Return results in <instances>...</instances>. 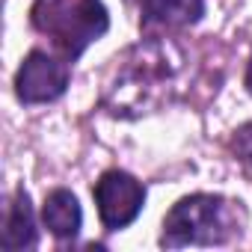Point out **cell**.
Here are the masks:
<instances>
[{
	"label": "cell",
	"instance_id": "6da1fadb",
	"mask_svg": "<svg viewBox=\"0 0 252 252\" xmlns=\"http://www.w3.org/2000/svg\"><path fill=\"white\" fill-rule=\"evenodd\" d=\"M237 208L234 202H225L222 196L196 193L181 199L163 220V246H214L225 243L228 237L240 234V225L234 220Z\"/></svg>",
	"mask_w": 252,
	"mask_h": 252
},
{
	"label": "cell",
	"instance_id": "7a4b0ae2",
	"mask_svg": "<svg viewBox=\"0 0 252 252\" xmlns=\"http://www.w3.org/2000/svg\"><path fill=\"white\" fill-rule=\"evenodd\" d=\"M33 27L48 33L65 60H77L110 27L101 0H39L33 6Z\"/></svg>",
	"mask_w": 252,
	"mask_h": 252
},
{
	"label": "cell",
	"instance_id": "3957f363",
	"mask_svg": "<svg viewBox=\"0 0 252 252\" xmlns=\"http://www.w3.org/2000/svg\"><path fill=\"white\" fill-rule=\"evenodd\" d=\"M95 202H98V217L107 228L119 231L125 225H131L137 214L143 211L146 202V187L128 175V172H104L101 181L95 184Z\"/></svg>",
	"mask_w": 252,
	"mask_h": 252
},
{
	"label": "cell",
	"instance_id": "277c9868",
	"mask_svg": "<svg viewBox=\"0 0 252 252\" xmlns=\"http://www.w3.org/2000/svg\"><path fill=\"white\" fill-rule=\"evenodd\" d=\"M68 86V65L48 57L45 51H33L15 77V92L24 104H45L65 92Z\"/></svg>",
	"mask_w": 252,
	"mask_h": 252
},
{
	"label": "cell",
	"instance_id": "5b68a950",
	"mask_svg": "<svg viewBox=\"0 0 252 252\" xmlns=\"http://www.w3.org/2000/svg\"><path fill=\"white\" fill-rule=\"evenodd\" d=\"M140 12L146 24L187 27L202 18L205 0H140Z\"/></svg>",
	"mask_w": 252,
	"mask_h": 252
},
{
	"label": "cell",
	"instance_id": "8992f818",
	"mask_svg": "<svg viewBox=\"0 0 252 252\" xmlns=\"http://www.w3.org/2000/svg\"><path fill=\"white\" fill-rule=\"evenodd\" d=\"M42 217H45L48 231L57 234V237H74L80 231V222H83L80 205H77L74 193H68V190H54L45 199Z\"/></svg>",
	"mask_w": 252,
	"mask_h": 252
},
{
	"label": "cell",
	"instance_id": "52a82bcc",
	"mask_svg": "<svg viewBox=\"0 0 252 252\" xmlns=\"http://www.w3.org/2000/svg\"><path fill=\"white\" fill-rule=\"evenodd\" d=\"M36 246V225H33V208H30V196L24 190L15 193L9 211H6V222H3V249H27Z\"/></svg>",
	"mask_w": 252,
	"mask_h": 252
},
{
	"label": "cell",
	"instance_id": "ba28073f",
	"mask_svg": "<svg viewBox=\"0 0 252 252\" xmlns=\"http://www.w3.org/2000/svg\"><path fill=\"white\" fill-rule=\"evenodd\" d=\"M231 149H234L240 166L246 169V175L252 178V125H243V128L234 131V137H231Z\"/></svg>",
	"mask_w": 252,
	"mask_h": 252
},
{
	"label": "cell",
	"instance_id": "9c48e42d",
	"mask_svg": "<svg viewBox=\"0 0 252 252\" xmlns=\"http://www.w3.org/2000/svg\"><path fill=\"white\" fill-rule=\"evenodd\" d=\"M246 89L252 92V63H249V71H246Z\"/></svg>",
	"mask_w": 252,
	"mask_h": 252
}]
</instances>
